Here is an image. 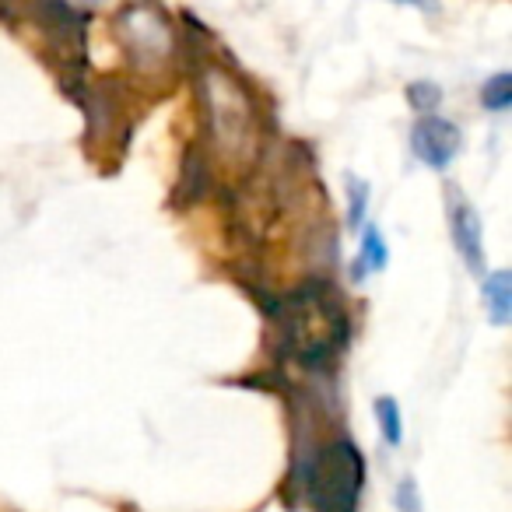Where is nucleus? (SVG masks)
<instances>
[{
    "instance_id": "nucleus-7",
    "label": "nucleus",
    "mask_w": 512,
    "mask_h": 512,
    "mask_svg": "<svg viewBox=\"0 0 512 512\" xmlns=\"http://www.w3.org/2000/svg\"><path fill=\"white\" fill-rule=\"evenodd\" d=\"M481 299L488 309V320L495 327H505L512 320V274L509 271H491L481 281Z\"/></svg>"
},
{
    "instance_id": "nucleus-6",
    "label": "nucleus",
    "mask_w": 512,
    "mask_h": 512,
    "mask_svg": "<svg viewBox=\"0 0 512 512\" xmlns=\"http://www.w3.org/2000/svg\"><path fill=\"white\" fill-rule=\"evenodd\" d=\"M449 235H453V246L467 264V271L484 278V228L477 211L463 197L449 200Z\"/></svg>"
},
{
    "instance_id": "nucleus-3",
    "label": "nucleus",
    "mask_w": 512,
    "mask_h": 512,
    "mask_svg": "<svg viewBox=\"0 0 512 512\" xmlns=\"http://www.w3.org/2000/svg\"><path fill=\"white\" fill-rule=\"evenodd\" d=\"M116 36L130 50V57L158 64L172 53V25L155 4L134 0L116 15Z\"/></svg>"
},
{
    "instance_id": "nucleus-9",
    "label": "nucleus",
    "mask_w": 512,
    "mask_h": 512,
    "mask_svg": "<svg viewBox=\"0 0 512 512\" xmlns=\"http://www.w3.org/2000/svg\"><path fill=\"white\" fill-rule=\"evenodd\" d=\"M481 106L488 109V113H509L512 106V74L509 71H498L491 74L488 81L481 85Z\"/></svg>"
},
{
    "instance_id": "nucleus-12",
    "label": "nucleus",
    "mask_w": 512,
    "mask_h": 512,
    "mask_svg": "<svg viewBox=\"0 0 512 512\" xmlns=\"http://www.w3.org/2000/svg\"><path fill=\"white\" fill-rule=\"evenodd\" d=\"M348 228H362L365 221V204H369V183L358 176H348Z\"/></svg>"
},
{
    "instance_id": "nucleus-5",
    "label": "nucleus",
    "mask_w": 512,
    "mask_h": 512,
    "mask_svg": "<svg viewBox=\"0 0 512 512\" xmlns=\"http://www.w3.org/2000/svg\"><path fill=\"white\" fill-rule=\"evenodd\" d=\"M463 148V137H460V127L442 116H421L411 130V151L418 155L421 165L435 172H446L453 165V158L460 155Z\"/></svg>"
},
{
    "instance_id": "nucleus-4",
    "label": "nucleus",
    "mask_w": 512,
    "mask_h": 512,
    "mask_svg": "<svg viewBox=\"0 0 512 512\" xmlns=\"http://www.w3.org/2000/svg\"><path fill=\"white\" fill-rule=\"evenodd\" d=\"M207 113H211V127L225 148H239L242 141H249L253 130V106L239 92V85L225 78V74H211L207 78Z\"/></svg>"
},
{
    "instance_id": "nucleus-10",
    "label": "nucleus",
    "mask_w": 512,
    "mask_h": 512,
    "mask_svg": "<svg viewBox=\"0 0 512 512\" xmlns=\"http://www.w3.org/2000/svg\"><path fill=\"white\" fill-rule=\"evenodd\" d=\"M376 418L379 428H383V439L390 446H400L404 442V421H400V404L393 397H379L376 400Z\"/></svg>"
},
{
    "instance_id": "nucleus-8",
    "label": "nucleus",
    "mask_w": 512,
    "mask_h": 512,
    "mask_svg": "<svg viewBox=\"0 0 512 512\" xmlns=\"http://www.w3.org/2000/svg\"><path fill=\"white\" fill-rule=\"evenodd\" d=\"M390 264V249H386V239L376 225H369L362 232V249H358V264H355V281H362L365 274H379Z\"/></svg>"
},
{
    "instance_id": "nucleus-14",
    "label": "nucleus",
    "mask_w": 512,
    "mask_h": 512,
    "mask_svg": "<svg viewBox=\"0 0 512 512\" xmlns=\"http://www.w3.org/2000/svg\"><path fill=\"white\" fill-rule=\"evenodd\" d=\"M400 8H414V11H439V0H390Z\"/></svg>"
},
{
    "instance_id": "nucleus-15",
    "label": "nucleus",
    "mask_w": 512,
    "mask_h": 512,
    "mask_svg": "<svg viewBox=\"0 0 512 512\" xmlns=\"http://www.w3.org/2000/svg\"><path fill=\"white\" fill-rule=\"evenodd\" d=\"M64 4H67V8H95V4H102V0H64Z\"/></svg>"
},
{
    "instance_id": "nucleus-1",
    "label": "nucleus",
    "mask_w": 512,
    "mask_h": 512,
    "mask_svg": "<svg viewBox=\"0 0 512 512\" xmlns=\"http://www.w3.org/2000/svg\"><path fill=\"white\" fill-rule=\"evenodd\" d=\"M285 344L302 365H330L348 344V309L330 285L299 288L285 302Z\"/></svg>"
},
{
    "instance_id": "nucleus-11",
    "label": "nucleus",
    "mask_w": 512,
    "mask_h": 512,
    "mask_svg": "<svg viewBox=\"0 0 512 512\" xmlns=\"http://www.w3.org/2000/svg\"><path fill=\"white\" fill-rule=\"evenodd\" d=\"M407 102H411L421 116H432L442 102V92H439V85H432V81H414V85L407 88Z\"/></svg>"
},
{
    "instance_id": "nucleus-13",
    "label": "nucleus",
    "mask_w": 512,
    "mask_h": 512,
    "mask_svg": "<svg viewBox=\"0 0 512 512\" xmlns=\"http://www.w3.org/2000/svg\"><path fill=\"white\" fill-rule=\"evenodd\" d=\"M397 505H404L407 512H418V498H414V481H404V488L397 491Z\"/></svg>"
},
{
    "instance_id": "nucleus-2",
    "label": "nucleus",
    "mask_w": 512,
    "mask_h": 512,
    "mask_svg": "<svg viewBox=\"0 0 512 512\" xmlns=\"http://www.w3.org/2000/svg\"><path fill=\"white\" fill-rule=\"evenodd\" d=\"M365 481V460L355 442L334 439L320 446L309 460L306 491L313 512H358Z\"/></svg>"
}]
</instances>
